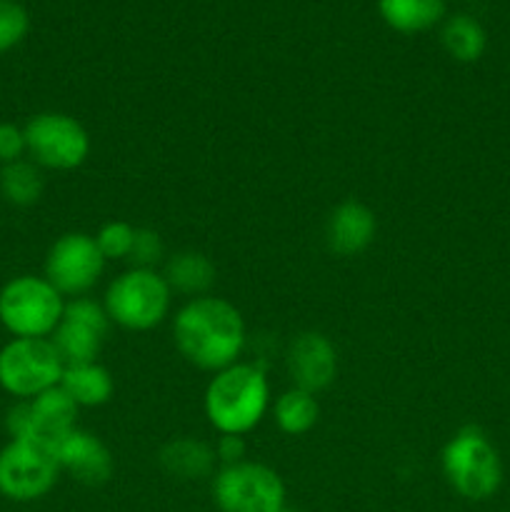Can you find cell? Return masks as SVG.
Here are the masks:
<instances>
[{"label":"cell","mask_w":510,"mask_h":512,"mask_svg":"<svg viewBox=\"0 0 510 512\" xmlns=\"http://www.w3.org/2000/svg\"><path fill=\"white\" fill-rule=\"evenodd\" d=\"M178 353L200 370H218L238 363L245 348V323L240 310L225 298H190L173 318Z\"/></svg>","instance_id":"obj_1"},{"label":"cell","mask_w":510,"mask_h":512,"mask_svg":"<svg viewBox=\"0 0 510 512\" xmlns=\"http://www.w3.org/2000/svg\"><path fill=\"white\" fill-rule=\"evenodd\" d=\"M205 418L220 435H245L258 428L270 405L263 368L233 363L218 370L205 388Z\"/></svg>","instance_id":"obj_2"},{"label":"cell","mask_w":510,"mask_h":512,"mask_svg":"<svg viewBox=\"0 0 510 512\" xmlns=\"http://www.w3.org/2000/svg\"><path fill=\"white\" fill-rule=\"evenodd\" d=\"M440 468L450 488L465 500L493 498L503 485V460L493 440L475 425L460 428L440 453Z\"/></svg>","instance_id":"obj_3"},{"label":"cell","mask_w":510,"mask_h":512,"mask_svg":"<svg viewBox=\"0 0 510 512\" xmlns=\"http://www.w3.org/2000/svg\"><path fill=\"white\" fill-rule=\"evenodd\" d=\"M63 310L65 298L45 275H15L0 288V325L13 338H50Z\"/></svg>","instance_id":"obj_4"},{"label":"cell","mask_w":510,"mask_h":512,"mask_svg":"<svg viewBox=\"0 0 510 512\" xmlns=\"http://www.w3.org/2000/svg\"><path fill=\"white\" fill-rule=\"evenodd\" d=\"M170 300L173 290L158 270L130 268L108 285L103 308L110 323L143 333L168 318Z\"/></svg>","instance_id":"obj_5"},{"label":"cell","mask_w":510,"mask_h":512,"mask_svg":"<svg viewBox=\"0 0 510 512\" xmlns=\"http://www.w3.org/2000/svg\"><path fill=\"white\" fill-rule=\"evenodd\" d=\"M63 370L50 338H10L0 348V388L15 400H30L60 385Z\"/></svg>","instance_id":"obj_6"},{"label":"cell","mask_w":510,"mask_h":512,"mask_svg":"<svg viewBox=\"0 0 510 512\" xmlns=\"http://www.w3.org/2000/svg\"><path fill=\"white\" fill-rule=\"evenodd\" d=\"M25 153L38 168L75 170L88 160L90 135L80 120L58 110L35 113L23 125Z\"/></svg>","instance_id":"obj_7"},{"label":"cell","mask_w":510,"mask_h":512,"mask_svg":"<svg viewBox=\"0 0 510 512\" xmlns=\"http://www.w3.org/2000/svg\"><path fill=\"white\" fill-rule=\"evenodd\" d=\"M213 503L220 512H280L285 483L268 465L243 460L215 470Z\"/></svg>","instance_id":"obj_8"},{"label":"cell","mask_w":510,"mask_h":512,"mask_svg":"<svg viewBox=\"0 0 510 512\" xmlns=\"http://www.w3.org/2000/svg\"><path fill=\"white\" fill-rule=\"evenodd\" d=\"M78 405L63 390V385L48 388L45 393L35 395L30 400H18L8 410L5 428H8L10 440H33L43 448L53 450L63 435L78 428Z\"/></svg>","instance_id":"obj_9"},{"label":"cell","mask_w":510,"mask_h":512,"mask_svg":"<svg viewBox=\"0 0 510 512\" xmlns=\"http://www.w3.org/2000/svg\"><path fill=\"white\" fill-rule=\"evenodd\" d=\"M60 465L53 450L33 440H10L0 450V495L13 503H35L55 488Z\"/></svg>","instance_id":"obj_10"},{"label":"cell","mask_w":510,"mask_h":512,"mask_svg":"<svg viewBox=\"0 0 510 512\" xmlns=\"http://www.w3.org/2000/svg\"><path fill=\"white\" fill-rule=\"evenodd\" d=\"M108 260L88 233H65L50 245L45 255V280L60 295L83 298L103 275Z\"/></svg>","instance_id":"obj_11"},{"label":"cell","mask_w":510,"mask_h":512,"mask_svg":"<svg viewBox=\"0 0 510 512\" xmlns=\"http://www.w3.org/2000/svg\"><path fill=\"white\" fill-rule=\"evenodd\" d=\"M108 328L110 318L103 305L90 298H73L65 300L63 318H60L50 340L63 358L65 368L68 365L98 363Z\"/></svg>","instance_id":"obj_12"},{"label":"cell","mask_w":510,"mask_h":512,"mask_svg":"<svg viewBox=\"0 0 510 512\" xmlns=\"http://www.w3.org/2000/svg\"><path fill=\"white\" fill-rule=\"evenodd\" d=\"M285 368H288L293 388L320 393L328 388L338 375V353L330 338L315 330L295 335L285 353Z\"/></svg>","instance_id":"obj_13"},{"label":"cell","mask_w":510,"mask_h":512,"mask_svg":"<svg viewBox=\"0 0 510 512\" xmlns=\"http://www.w3.org/2000/svg\"><path fill=\"white\" fill-rule=\"evenodd\" d=\"M53 455L60 465V473L73 475V480L88 485V488H98V485H105L113 478V455L105 448L103 440L98 435L88 433V430H70L55 445Z\"/></svg>","instance_id":"obj_14"},{"label":"cell","mask_w":510,"mask_h":512,"mask_svg":"<svg viewBox=\"0 0 510 512\" xmlns=\"http://www.w3.org/2000/svg\"><path fill=\"white\" fill-rule=\"evenodd\" d=\"M375 233H378L375 213L360 200H345L335 205L325 223V243L330 253L340 258H353L363 253L375 240Z\"/></svg>","instance_id":"obj_15"},{"label":"cell","mask_w":510,"mask_h":512,"mask_svg":"<svg viewBox=\"0 0 510 512\" xmlns=\"http://www.w3.org/2000/svg\"><path fill=\"white\" fill-rule=\"evenodd\" d=\"M158 465L165 475L175 480H203L215 475L218 458H215L213 445L203 440L175 438L158 450Z\"/></svg>","instance_id":"obj_16"},{"label":"cell","mask_w":510,"mask_h":512,"mask_svg":"<svg viewBox=\"0 0 510 512\" xmlns=\"http://www.w3.org/2000/svg\"><path fill=\"white\" fill-rule=\"evenodd\" d=\"M65 393L75 400L78 408H100L113 398V375L100 363L68 365L60 378Z\"/></svg>","instance_id":"obj_17"},{"label":"cell","mask_w":510,"mask_h":512,"mask_svg":"<svg viewBox=\"0 0 510 512\" xmlns=\"http://www.w3.org/2000/svg\"><path fill=\"white\" fill-rule=\"evenodd\" d=\"M385 25L405 35L435 28L445 15V0H378Z\"/></svg>","instance_id":"obj_18"},{"label":"cell","mask_w":510,"mask_h":512,"mask_svg":"<svg viewBox=\"0 0 510 512\" xmlns=\"http://www.w3.org/2000/svg\"><path fill=\"white\" fill-rule=\"evenodd\" d=\"M163 278L168 280L173 293L200 298V295H208V290L213 288L215 265L210 263L208 255L195 253V250H183V253L173 255L168 260Z\"/></svg>","instance_id":"obj_19"},{"label":"cell","mask_w":510,"mask_h":512,"mask_svg":"<svg viewBox=\"0 0 510 512\" xmlns=\"http://www.w3.org/2000/svg\"><path fill=\"white\" fill-rule=\"evenodd\" d=\"M440 45L458 63H475L483 58L488 35L473 15H453L440 28Z\"/></svg>","instance_id":"obj_20"},{"label":"cell","mask_w":510,"mask_h":512,"mask_svg":"<svg viewBox=\"0 0 510 512\" xmlns=\"http://www.w3.org/2000/svg\"><path fill=\"white\" fill-rule=\"evenodd\" d=\"M43 190V168H38L30 158L15 160V163L0 168V195L5 203L15 205V208H30L43 198Z\"/></svg>","instance_id":"obj_21"},{"label":"cell","mask_w":510,"mask_h":512,"mask_svg":"<svg viewBox=\"0 0 510 512\" xmlns=\"http://www.w3.org/2000/svg\"><path fill=\"white\" fill-rule=\"evenodd\" d=\"M275 423L285 435H305L315 428L320 418V405L313 393L300 388H290L275 400Z\"/></svg>","instance_id":"obj_22"},{"label":"cell","mask_w":510,"mask_h":512,"mask_svg":"<svg viewBox=\"0 0 510 512\" xmlns=\"http://www.w3.org/2000/svg\"><path fill=\"white\" fill-rule=\"evenodd\" d=\"M135 233H138V228H133L125 220H110V223L100 225L93 238L105 260H128L135 243Z\"/></svg>","instance_id":"obj_23"},{"label":"cell","mask_w":510,"mask_h":512,"mask_svg":"<svg viewBox=\"0 0 510 512\" xmlns=\"http://www.w3.org/2000/svg\"><path fill=\"white\" fill-rule=\"evenodd\" d=\"M28 28V10L18 0H0V55L23 43Z\"/></svg>","instance_id":"obj_24"},{"label":"cell","mask_w":510,"mask_h":512,"mask_svg":"<svg viewBox=\"0 0 510 512\" xmlns=\"http://www.w3.org/2000/svg\"><path fill=\"white\" fill-rule=\"evenodd\" d=\"M163 240L155 230L148 228H138L135 233V243L133 250H130L128 260L133 263V268H145V270H155V265L163 260Z\"/></svg>","instance_id":"obj_25"},{"label":"cell","mask_w":510,"mask_h":512,"mask_svg":"<svg viewBox=\"0 0 510 512\" xmlns=\"http://www.w3.org/2000/svg\"><path fill=\"white\" fill-rule=\"evenodd\" d=\"M25 133L15 123H0V168L25 158Z\"/></svg>","instance_id":"obj_26"},{"label":"cell","mask_w":510,"mask_h":512,"mask_svg":"<svg viewBox=\"0 0 510 512\" xmlns=\"http://www.w3.org/2000/svg\"><path fill=\"white\" fill-rule=\"evenodd\" d=\"M213 448H215V458H218L220 468H225V465L243 463L245 460L243 435H220L218 443H215Z\"/></svg>","instance_id":"obj_27"},{"label":"cell","mask_w":510,"mask_h":512,"mask_svg":"<svg viewBox=\"0 0 510 512\" xmlns=\"http://www.w3.org/2000/svg\"><path fill=\"white\" fill-rule=\"evenodd\" d=\"M280 512H295V510H290V508H283Z\"/></svg>","instance_id":"obj_28"}]
</instances>
